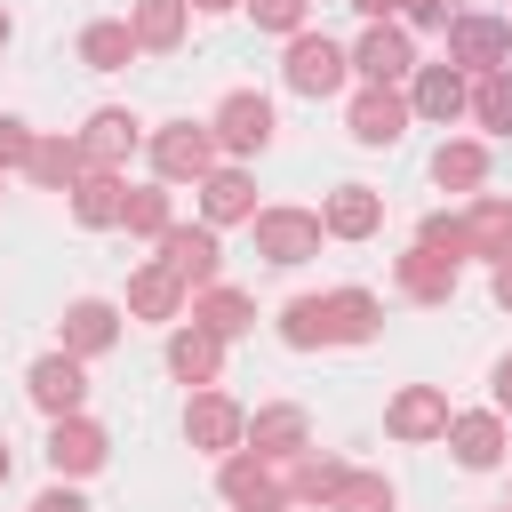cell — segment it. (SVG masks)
Returning <instances> with one entry per match:
<instances>
[{"mask_svg":"<svg viewBox=\"0 0 512 512\" xmlns=\"http://www.w3.org/2000/svg\"><path fill=\"white\" fill-rule=\"evenodd\" d=\"M136 136H144V120H136L128 104H104V112H88V128H80V152H88V168H128Z\"/></svg>","mask_w":512,"mask_h":512,"instance_id":"obj_19","label":"cell"},{"mask_svg":"<svg viewBox=\"0 0 512 512\" xmlns=\"http://www.w3.org/2000/svg\"><path fill=\"white\" fill-rule=\"evenodd\" d=\"M24 392H32V408L56 424V416H80V400H88V360H72V352H40L32 368H24Z\"/></svg>","mask_w":512,"mask_h":512,"instance_id":"obj_7","label":"cell"},{"mask_svg":"<svg viewBox=\"0 0 512 512\" xmlns=\"http://www.w3.org/2000/svg\"><path fill=\"white\" fill-rule=\"evenodd\" d=\"M32 144H40V136H32L16 112H0V176H8V168H24V160H32Z\"/></svg>","mask_w":512,"mask_h":512,"instance_id":"obj_39","label":"cell"},{"mask_svg":"<svg viewBox=\"0 0 512 512\" xmlns=\"http://www.w3.org/2000/svg\"><path fill=\"white\" fill-rule=\"evenodd\" d=\"M488 408H496V416H512V352L488 368Z\"/></svg>","mask_w":512,"mask_h":512,"instance_id":"obj_41","label":"cell"},{"mask_svg":"<svg viewBox=\"0 0 512 512\" xmlns=\"http://www.w3.org/2000/svg\"><path fill=\"white\" fill-rule=\"evenodd\" d=\"M136 240H160L168 224H176V208H168V184H128V216H120Z\"/></svg>","mask_w":512,"mask_h":512,"instance_id":"obj_34","label":"cell"},{"mask_svg":"<svg viewBox=\"0 0 512 512\" xmlns=\"http://www.w3.org/2000/svg\"><path fill=\"white\" fill-rule=\"evenodd\" d=\"M8 32H16V16H8V8H0V48H8Z\"/></svg>","mask_w":512,"mask_h":512,"instance_id":"obj_46","label":"cell"},{"mask_svg":"<svg viewBox=\"0 0 512 512\" xmlns=\"http://www.w3.org/2000/svg\"><path fill=\"white\" fill-rule=\"evenodd\" d=\"M144 48H136V32H128V16H96L88 32H80V64L88 72H128Z\"/></svg>","mask_w":512,"mask_h":512,"instance_id":"obj_31","label":"cell"},{"mask_svg":"<svg viewBox=\"0 0 512 512\" xmlns=\"http://www.w3.org/2000/svg\"><path fill=\"white\" fill-rule=\"evenodd\" d=\"M472 120H480L488 136H512V64L472 80Z\"/></svg>","mask_w":512,"mask_h":512,"instance_id":"obj_33","label":"cell"},{"mask_svg":"<svg viewBox=\"0 0 512 512\" xmlns=\"http://www.w3.org/2000/svg\"><path fill=\"white\" fill-rule=\"evenodd\" d=\"M320 224H328V240H376L384 232V192L376 184H336L320 200Z\"/></svg>","mask_w":512,"mask_h":512,"instance_id":"obj_15","label":"cell"},{"mask_svg":"<svg viewBox=\"0 0 512 512\" xmlns=\"http://www.w3.org/2000/svg\"><path fill=\"white\" fill-rule=\"evenodd\" d=\"M64 344L56 352H72V360H96V352H112L120 344V304H104V296H80V304H64Z\"/></svg>","mask_w":512,"mask_h":512,"instance_id":"obj_16","label":"cell"},{"mask_svg":"<svg viewBox=\"0 0 512 512\" xmlns=\"http://www.w3.org/2000/svg\"><path fill=\"white\" fill-rule=\"evenodd\" d=\"M184 440H192L200 456H240V448H248V416H240V400H224V392H192V400H184Z\"/></svg>","mask_w":512,"mask_h":512,"instance_id":"obj_8","label":"cell"},{"mask_svg":"<svg viewBox=\"0 0 512 512\" xmlns=\"http://www.w3.org/2000/svg\"><path fill=\"white\" fill-rule=\"evenodd\" d=\"M416 240H424V248H440V256H456V264L472 256V240H464V216H448V208H432V216L416 224Z\"/></svg>","mask_w":512,"mask_h":512,"instance_id":"obj_37","label":"cell"},{"mask_svg":"<svg viewBox=\"0 0 512 512\" xmlns=\"http://www.w3.org/2000/svg\"><path fill=\"white\" fill-rule=\"evenodd\" d=\"M0 480H8V448H0Z\"/></svg>","mask_w":512,"mask_h":512,"instance_id":"obj_47","label":"cell"},{"mask_svg":"<svg viewBox=\"0 0 512 512\" xmlns=\"http://www.w3.org/2000/svg\"><path fill=\"white\" fill-rule=\"evenodd\" d=\"M248 448H256V456H272V464H288V456H304V448H312V416H304L296 400H272V408H256V416H248Z\"/></svg>","mask_w":512,"mask_h":512,"instance_id":"obj_17","label":"cell"},{"mask_svg":"<svg viewBox=\"0 0 512 512\" xmlns=\"http://www.w3.org/2000/svg\"><path fill=\"white\" fill-rule=\"evenodd\" d=\"M392 280H400V296H408V304H448V296H456V256H440V248H424V240H416V248L392 264Z\"/></svg>","mask_w":512,"mask_h":512,"instance_id":"obj_20","label":"cell"},{"mask_svg":"<svg viewBox=\"0 0 512 512\" xmlns=\"http://www.w3.org/2000/svg\"><path fill=\"white\" fill-rule=\"evenodd\" d=\"M400 16L416 24V32H448L456 16H448V0H400Z\"/></svg>","mask_w":512,"mask_h":512,"instance_id":"obj_40","label":"cell"},{"mask_svg":"<svg viewBox=\"0 0 512 512\" xmlns=\"http://www.w3.org/2000/svg\"><path fill=\"white\" fill-rule=\"evenodd\" d=\"M432 184H440V192H472V200H480V184H488V144L448 136V144L432 152Z\"/></svg>","mask_w":512,"mask_h":512,"instance_id":"obj_32","label":"cell"},{"mask_svg":"<svg viewBox=\"0 0 512 512\" xmlns=\"http://www.w3.org/2000/svg\"><path fill=\"white\" fill-rule=\"evenodd\" d=\"M448 64H456L464 80L504 72V64H512V16H456V24H448Z\"/></svg>","mask_w":512,"mask_h":512,"instance_id":"obj_4","label":"cell"},{"mask_svg":"<svg viewBox=\"0 0 512 512\" xmlns=\"http://www.w3.org/2000/svg\"><path fill=\"white\" fill-rule=\"evenodd\" d=\"M320 320H328V344H368L384 328V304L368 288H328L320 296Z\"/></svg>","mask_w":512,"mask_h":512,"instance_id":"obj_24","label":"cell"},{"mask_svg":"<svg viewBox=\"0 0 512 512\" xmlns=\"http://www.w3.org/2000/svg\"><path fill=\"white\" fill-rule=\"evenodd\" d=\"M448 456H456L464 472H496V464H504V416H496V408L448 416Z\"/></svg>","mask_w":512,"mask_h":512,"instance_id":"obj_18","label":"cell"},{"mask_svg":"<svg viewBox=\"0 0 512 512\" xmlns=\"http://www.w3.org/2000/svg\"><path fill=\"white\" fill-rule=\"evenodd\" d=\"M280 344H288V352H320V344H328L320 296H296V304H280Z\"/></svg>","mask_w":512,"mask_h":512,"instance_id":"obj_35","label":"cell"},{"mask_svg":"<svg viewBox=\"0 0 512 512\" xmlns=\"http://www.w3.org/2000/svg\"><path fill=\"white\" fill-rule=\"evenodd\" d=\"M344 472H352L344 456H312V448L280 464V480H288V504H320V512L336 504V488H344Z\"/></svg>","mask_w":512,"mask_h":512,"instance_id":"obj_26","label":"cell"},{"mask_svg":"<svg viewBox=\"0 0 512 512\" xmlns=\"http://www.w3.org/2000/svg\"><path fill=\"white\" fill-rule=\"evenodd\" d=\"M24 176H32L40 192H72V184L88 176V152H80V136H40V144H32V160H24Z\"/></svg>","mask_w":512,"mask_h":512,"instance_id":"obj_28","label":"cell"},{"mask_svg":"<svg viewBox=\"0 0 512 512\" xmlns=\"http://www.w3.org/2000/svg\"><path fill=\"white\" fill-rule=\"evenodd\" d=\"M408 96L400 88H360L352 96V112H344V128H352V144H400L408 136Z\"/></svg>","mask_w":512,"mask_h":512,"instance_id":"obj_14","label":"cell"},{"mask_svg":"<svg viewBox=\"0 0 512 512\" xmlns=\"http://www.w3.org/2000/svg\"><path fill=\"white\" fill-rule=\"evenodd\" d=\"M216 152H232V160H248V152H264L272 144V104L256 96V88H232L224 104H216Z\"/></svg>","mask_w":512,"mask_h":512,"instance_id":"obj_11","label":"cell"},{"mask_svg":"<svg viewBox=\"0 0 512 512\" xmlns=\"http://www.w3.org/2000/svg\"><path fill=\"white\" fill-rule=\"evenodd\" d=\"M72 216H80L88 232H112V224L128 216V176H120V168H88V176L72 184Z\"/></svg>","mask_w":512,"mask_h":512,"instance_id":"obj_21","label":"cell"},{"mask_svg":"<svg viewBox=\"0 0 512 512\" xmlns=\"http://www.w3.org/2000/svg\"><path fill=\"white\" fill-rule=\"evenodd\" d=\"M464 240H472V256L504 264V256H512V200H504V192H480V200L464 208Z\"/></svg>","mask_w":512,"mask_h":512,"instance_id":"obj_30","label":"cell"},{"mask_svg":"<svg viewBox=\"0 0 512 512\" xmlns=\"http://www.w3.org/2000/svg\"><path fill=\"white\" fill-rule=\"evenodd\" d=\"M184 304H192V288H184V280H176L160 256L128 272V312H136V320H176Z\"/></svg>","mask_w":512,"mask_h":512,"instance_id":"obj_23","label":"cell"},{"mask_svg":"<svg viewBox=\"0 0 512 512\" xmlns=\"http://www.w3.org/2000/svg\"><path fill=\"white\" fill-rule=\"evenodd\" d=\"M128 32H136V48L168 56V48H184V32H192V0H136V8H128Z\"/></svg>","mask_w":512,"mask_h":512,"instance_id":"obj_27","label":"cell"},{"mask_svg":"<svg viewBox=\"0 0 512 512\" xmlns=\"http://www.w3.org/2000/svg\"><path fill=\"white\" fill-rule=\"evenodd\" d=\"M224 8H240V0H192V16H224Z\"/></svg>","mask_w":512,"mask_h":512,"instance_id":"obj_45","label":"cell"},{"mask_svg":"<svg viewBox=\"0 0 512 512\" xmlns=\"http://www.w3.org/2000/svg\"><path fill=\"white\" fill-rule=\"evenodd\" d=\"M352 72H360L368 88L416 80V40H408V24H368V32L352 40Z\"/></svg>","mask_w":512,"mask_h":512,"instance_id":"obj_6","label":"cell"},{"mask_svg":"<svg viewBox=\"0 0 512 512\" xmlns=\"http://www.w3.org/2000/svg\"><path fill=\"white\" fill-rule=\"evenodd\" d=\"M168 376L216 392V376H224V336H208V328H176V336H168Z\"/></svg>","mask_w":512,"mask_h":512,"instance_id":"obj_25","label":"cell"},{"mask_svg":"<svg viewBox=\"0 0 512 512\" xmlns=\"http://www.w3.org/2000/svg\"><path fill=\"white\" fill-rule=\"evenodd\" d=\"M32 512H88V496H80V488H40Z\"/></svg>","mask_w":512,"mask_h":512,"instance_id":"obj_42","label":"cell"},{"mask_svg":"<svg viewBox=\"0 0 512 512\" xmlns=\"http://www.w3.org/2000/svg\"><path fill=\"white\" fill-rule=\"evenodd\" d=\"M488 296H496V304H504V312H512V256H504V264H496V272H488Z\"/></svg>","mask_w":512,"mask_h":512,"instance_id":"obj_43","label":"cell"},{"mask_svg":"<svg viewBox=\"0 0 512 512\" xmlns=\"http://www.w3.org/2000/svg\"><path fill=\"white\" fill-rule=\"evenodd\" d=\"M352 8H360L368 24H392V16H400V0H352Z\"/></svg>","mask_w":512,"mask_h":512,"instance_id":"obj_44","label":"cell"},{"mask_svg":"<svg viewBox=\"0 0 512 512\" xmlns=\"http://www.w3.org/2000/svg\"><path fill=\"white\" fill-rule=\"evenodd\" d=\"M240 8L256 16V32H288V40H296V32H304V8H312V0H240Z\"/></svg>","mask_w":512,"mask_h":512,"instance_id":"obj_38","label":"cell"},{"mask_svg":"<svg viewBox=\"0 0 512 512\" xmlns=\"http://www.w3.org/2000/svg\"><path fill=\"white\" fill-rule=\"evenodd\" d=\"M408 112L432 120V128H448L456 112H472V80H464L456 64H416V80H408Z\"/></svg>","mask_w":512,"mask_h":512,"instance_id":"obj_13","label":"cell"},{"mask_svg":"<svg viewBox=\"0 0 512 512\" xmlns=\"http://www.w3.org/2000/svg\"><path fill=\"white\" fill-rule=\"evenodd\" d=\"M224 160H216V128L208 120H168V128H152V176L160 184H208Z\"/></svg>","mask_w":512,"mask_h":512,"instance_id":"obj_1","label":"cell"},{"mask_svg":"<svg viewBox=\"0 0 512 512\" xmlns=\"http://www.w3.org/2000/svg\"><path fill=\"white\" fill-rule=\"evenodd\" d=\"M448 416H456V408H448V392H440V384H400V392H392V408H384V432L416 448V440H448Z\"/></svg>","mask_w":512,"mask_h":512,"instance_id":"obj_12","label":"cell"},{"mask_svg":"<svg viewBox=\"0 0 512 512\" xmlns=\"http://www.w3.org/2000/svg\"><path fill=\"white\" fill-rule=\"evenodd\" d=\"M504 512H512V504H504Z\"/></svg>","mask_w":512,"mask_h":512,"instance_id":"obj_48","label":"cell"},{"mask_svg":"<svg viewBox=\"0 0 512 512\" xmlns=\"http://www.w3.org/2000/svg\"><path fill=\"white\" fill-rule=\"evenodd\" d=\"M200 224L216 232V224H256V176L248 168H216L208 184H200Z\"/></svg>","mask_w":512,"mask_h":512,"instance_id":"obj_22","label":"cell"},{"mask_svg":"<svg viewBox=\"0 0 512 512\" xmlns=\"http://www.w3.org/2000/svg\"><path fill=\"white\" fill-rule=\"evenodd\" d=\"M328 512H392V480L384 472H344V488H336Z\"/></svg>","mask_w":512,"mask_h":512,"instance_id":"obj_36","label":"cell"},{"mask_svg":"<svg viewBox=\"0 0 512 512\" xmlns=\"http://www.w3.org/2000/svg\"><path fill=\"white\" fill-rule=\"evenodd\" d=\"M216 488H224V504H232V512H288V480H280V464H272V456H256V448L224 456Z\"/></svg>","mask_w":512,"mask_h":512,"instance_id":"obj_5","label":"cell"},{"mask_svg":"<svg viewBox=\"0 0 512 512\" xmlns=\"http://www.w3.org/2000/svg\"><path fill=\"white\" fill-rule=\"evenodd\" d=\"M160 264H168L192 296L224 280V248H216V232H208V224H168V232H160Z\"/></svg>","mask_w":512,"mask_h":512,"instance_id":"obj_9","label":"cell"},{"mask_svg":"<svg viewBox=\"0 0 512 512\" xmlns=\"http://www.w3.org/2000/svg\"><path fill=\"white\" fill-rule=\"evenodd\" d=\"M344 72H352V48H336L328 32H296L288 56H280V80H288L296 96H336Z\"/></svg>","mask_w":512,"mask_h":512,"instance_id":"obj_3","label":"cell"},{"mask_svg":"<svg viewBox=\"0 0 512 512\" xmlns=\"http://www.w3.org/2000/svg\"><path fill=\"white\" fill-rule=\"evenodd\" d=\"M104 456H112V432H104L96 416H56V424H48V464H56V480H88V472H104Z\"/></svg>","mask_w":512,"mask_h":512,"instance_id":"obj_10","label":"cell"},{"mask_svg":"<svg viewBox=\"0 0 512 512\" xmlns=\"http://www.w3.org/2000/svg\"><path fill=\"white\" fill-rule=\"evenodd\" d=\"M256 256L264 264H280V272H296V264H312L320 256V240H328V224H320V208H256Z\"/></svg>","mask_w":512,"mask_h":512,"instance_id":"obj_2","label":"cell"},{"mask_svg":"<svg viewBox=\"0 0 512 512\" xmlns=\"http://www.w3.org/2000/svg\"><path fill=\"white\" fill-rule=\"evenodd\" d=\"M192 328H208V336H224V344H232V336H248V328H256V296H240V288H224V280H216V288H200V296H192Z\"/></svg>","mask_w":512,"mask_h":512,"instance_id":"obj_29","label":"cell"}]
</instances>
